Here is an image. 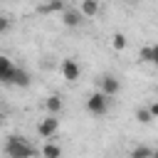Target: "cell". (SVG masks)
Here are the masks:
<instances>
[{"mask_svg": "<svg viewBox=\"0 0 158 158\" xmlns=\"http://www.w3.org/2000/svg\"><path fill=\"white\" fill-rule=\"evenodd\" d=\"M153 64H158V44H153Z\"/></svg>", "mask_w": 158, "mask_h": 158, "instance_id": "d6986e66", "label": "cell"}, {"mask_svg": "<svg viewBox=\"0 0 158 158\" xmlns=\"http://www.w3.org/2000/svg\"><path fill=\"white\" fill-rule=\"evenodd\" d=\"M40 12H64V2H49V5H42Z\"/></svg>", "mask_w": 158, "mask_h": 158, "instance_id": "5bb4252c", "label": "cell"}, {"mask_svg": "<svg viewBox=\"0 0 158 158\" xmlns=\"http://www.w3.org/2000/svg\"><path fill=\"white\" fill-rule=\"evenodd\" d=\"M15 72H17V67H15L7 57H0V79H2V84H12Z\"/></svg>", "mask_w": 158, "mask_h": 158, "instance_id": "5b68a950", "label": "cell"}, {"mask_svg": "<svg viewBox=\"0 0 158 158\" xmlns=\"http://www.w3.org/2000/svg\"><path fill=\"white\" fill-rule=\"evenodd\" d=\"M86 111L91 114V116H104L106 111H109V96L106 94H101V91H94L89 99H86Z\"/></svg>", "mask_w": 158, "mask_h": 158, "instance_id": "7a4b0ae2", "label": "cell"}, {"mask_svg": "<svg viewBox=\"0 0 158 158\" xmlns=\"http://www.w3.org/2000/svg\"><path fill=\"white\" fill-rule=\"evenodd\" d=\"M148 109H151V114H153V118H158V101H153V104H151Z\"/></svg>", "mask_w": 158, "mask_h": 158, "instance_id": "ac0fdd59", "label": "cell"}, {"mask_svg": "<svg viewBox=\"0 0 158 158\" xmlns=\"http://www.w3.org/2000/svg\"><path fill=\"white\" fill-rule=\"evenodd\" d=\"M5 153L10 158H32L37 151L20 136H7V143H5Z\"/></svg>", "mask_w": 158, "mask_h": 158, "instance_id": "6da1fadb", "label": "cell"}, {"mask_svg": "<svg viewBox=\"0 0 158 158\" xmlns=\"http://www.w3.org/2000/svg\"><path fill=\"white\" fill-rule=\"evenodd\" d=\"M44 106H47L49 116H59V114H62V109H64V101H62L57 94H52V96H47V99H44Z\"/></svg>", "mask_w": 158, "mask_h": 158, "instance_id": "52a82bcc", "label": "cell"}, {"mask_svg": "<svg viewBox=\"0 0 158 158\" xmlns=\"http://www.w3.org/2000/svg\"><path fill=\"white\" fill-rule=\"evenodd\" d=\"M99 91L106 94L109 99L116 96V94L121 91V81H118V77H114V74H104V77L99 79Z\"/></svg>", "mask_w": 158, "mask_h": 158, "instance_id": "3957f363", "label": "cell"}, {"mask_svg": "<svg viewBox=\"0 0 158 158\" xmlns=\"http://www.w3.org/2000/svg\"><path fill=\"white\" fill-rule=\"evenodd\" d=\"M81 17H84V15H81L79 10H64V12H62V22H64L67 27H79V25H81Z\"/></svg>", "mask_w": 158, "mask_h": 158, "instance_id": "ba28073f", "label": "cell"}, {"mask_svg": "<svg viewBox=\"0 0 158 158\" xmlns=\"http://www.w3.org/2000/svg\"><path fill=\"white\" fill-rule=\"evenodd\" d=\"M62 77H64L67 81H77V79H79V64H77L74 59H64V62H62Z\"/></svg>", "mask_w": 158, "mask_h": 158, "instance_id": "8992f818", "label": "cell"}, {"mask_svg": "<svg viewBox=\"0 0 158 158\" xmlns=\"http://www.w3.org/2000/svg\"><path fill=\"white\" fill-rule=\"evenodd\" d=\"M12 84H15V86H22V89H25V86H30V84H32V77H30V72H27V69H22V67H17Z\"/></svg>", "mask_w": 158, "mask_h": 158, "instance_id": "9c48e42d", "label": "cell"}, {"mask_svg": "<svg viewBox=\"0 0 158 158\" xmlns=\"http://www.w3.org/2000/svg\"><path fill=\"white\" fill-rule=\"evenodd\" d=\"M153 158H158V148H156V151H153Z\"/></svg>", "mask_w": 158, "mask_h": 158, "instance_id": "ffe728a7", "label": "cell"}, {"mask_svg": "<svg viewBox=\"0 0 158 158\" xmlns=\"http://www.w3.org/2000/svg\"><path fill=\"white\" fill-rule=\"evenodd\" d=\"M138 57H141L138 62H151V64H153V47H143Z\"/></svg>", "mask_w": 158, "mask_h": 158, "instance_id": "2e32d148", "label": "cell"}, {"mask_svg": "<svg viewBox=\"0 0 158 158\" xmlns=\"http://www.w3.org/2000/svg\"><path fill=\"white\" fill-rule=\"evenodd\" d=\"M111 47H114L116 52H121V49L126 47V37H123L121 32H116V35H114V40H111Z\"/></svg>", "mask_w": 158, "mask_h": 158, "instance_id": "9a60e30c", "label": "cell"}, {"mask_svg": "<svg viewBox=\"0 0 158 158\" xmlns=\"http://www.w3.org/2000/svg\"><path fill=\"white\" fill-rule=\"evenodd\" d=\"M7 25H10V20H7V17H0V32H5Z\"/></svg>", "mask_w": 158, "mask_h": 158, "instance_id": "e0dca14e", "label": "cell"}, {"mask_svg": "<svg viewBox=\"0 0 158 158\" xmlns=\"http://www.w3.org/2000/svg\"><path fill=\"white\" fill-rule=\"evenodd\" d=\"M57 131H59V118H57V116H47V118H42L40 126H37V133H40L42 138H52Z\"/></svg>", "mask_w": 158, "mask_h": 158, "instance_id": "277c9868", "label": "cell"}, {"mask_svg": "<svg viewBox=\"0 0 158 158\" xmlns=\"http://www.w3.org/2000/svg\"><path fill=\"white\" fill-rule=\"evenodd\" d=\"M42 156H44V158H59V156H62V148H59L57 143H44Z\"/></svg>", "mask_w": 158, "mask_h": 158, "instance_id": "8fae6325", "label": "cell"}, {"mask_svg": "<svg viewBox=\"0 0 158 158\" xmlns=\"http://www.w3.org/2000/svg\"><path fill=\"white\" fill-rule=\"evenodd\" d=\"M131 158H153V151L148 146H136L131 151Z\"/></svg>", "mask_w": 158, "mask_h": 158, "instance_id": "4fadbf2b", "label": "cell"}, {"mask_svg": "<svg viewBox=\"0 0 158 158\" xmlns=\"http://www.w3.org/2000/svg\"><path fill=\"white\" fill-rule=\"evenodd\" d=\"M79 12H81L84 17H94V15L99 12V2H94V0H84V2L79 5Z\"/></svg>", "mask_w": 158, "mask_h": 158, "instance_id": "30bf717a", "label": "cell"}, {"mask_svg": "<svg viewBox=\"0 0 158 158\" xmlns=\"http://www.w3.org/2000/svg\"><path fill=\"white\" fill-rule=\"evenodd\" d=\"M136 118H138L141 123H151V121H153V114H151L148 106H141V109H136Z\"/></svg>", "mask_w": 158, "mask_h": 158, "instance_id": "7c38bea8", "label": "cell"}]
</instances>
